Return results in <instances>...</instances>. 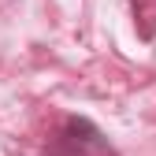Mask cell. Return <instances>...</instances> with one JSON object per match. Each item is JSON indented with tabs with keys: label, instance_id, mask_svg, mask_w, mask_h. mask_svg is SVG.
<instances>
[{
	"label": "cell",
	"instance_id": "1",
	"mask_svg": "<svg viewBox=\"0 0 156 156\" xmlns=\"http://www.w3.org/2000/svg\"><path fill=\"white\" fill-rule=\"evenodd\" d=\"M45 156H115L108 138L97 130L89 119H78V115H67L60 134L52 138V145L45 149Z\"/></svg>",
	"mask_w": 156,
	"mask_h": 156
}]
</instances>
